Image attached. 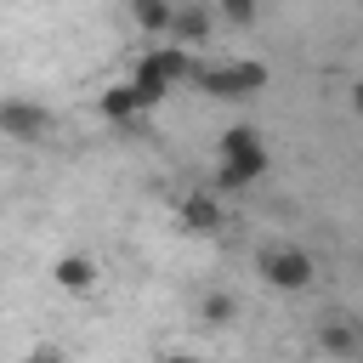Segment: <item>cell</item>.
Here are the masks:
<instances>
[{
  "instance_id": "10",
  "label": "cell",
  "mask_w": 363,
  "mask_h": 363,
  "mask_svg": "<svg viewBox=\"0 0 363 363\" xmlns=\"http://www.w3.org/2000/svg\"><path fill=\"white\" fill-rule=\"evenodd\" d=\"M357 340H363V329L346 318H329L318 329V352H329V357H357Z\"/></svg>"
},
{
  "instance_id": "15",
  "label": "cell",
  "mask_w": 363,
  "mask_h": 363,
  "mask_svg": "<svg viewBox=\"0 0 363 363\" xmlns=\"http://www.w3.org/2000/svg\"><path fill=\"white\" fill-rule=\"evenodd\" d=\"M357 357H363V340H357Z\"/></svg>"
},
{
  "instance_id": "14",
  "label": "cell",
  "mask_w": 363,
  "mask_h": 363,
  "mask_svg": "<svg viewBox=\"0 0 363 363\" xmlns=\"http://www.w3.org/2000/svg\"><path fill=\"white\" fill-rule=\"evenodd\" d=\"M352 108H357V113H363V79H357V85H352Z\"/></svg>"
},
{
  "instance_id": "4",
  "label": "cell",
  "mask_w": 363,
  "mask_h": 363,
  "mask_svg": "<svg viewBox=\"0 0 363 363\" xmlns=\"http://www.w3.org/2000/svg\"><path fill=\"white\" fill-rule=\"evenodd\" d=\"M193 85L210 91V96H255L267 85V68L255 57H227V62H210V68H193Z\"/></svg>"
},
{
  "instance_id": "13",
  "label": "cell",
  "mask_w": 363,
  "mask_h": 363,
  "mask_svg": "<svg viewBox=\"0 0 363 363\" xmlns=\"http://www.w3.org/2000/svg\"><path fill=\"white\" fill-rule=\"evenodd\" d=\"M216 11L227 23H255V0H216Z\"/></svg>"
},
{
  "instance_id": "6",
  "label": "cell",
  "mask_w": 363,
  "mask_h": 363,
  "mask_svg": "<svg viewBox=\"0 0 363 363\" xmlns=\"http://www.w3.org/2000/svg\"><path fill=\"white\" fill-rule=\"evenodd\" d=\"M51 130H57L51 108H40L28 96H0V136L6 142H45Z\"/></svg>"
},
{
  "instance_id": "1",
  "label": "cell",
  "mask_w": 363,
  "mask_h": 363,
  "mask_svg": "<svg viewBox=\"0 0 363 363\" xmlns=\"http://www.w3.org/2000/svg\"><path fill=\"white\" fill-rule=\"evenodd\" d=\"M267 170H272V153H267V142H261L255 125L221 130V142H216V182L221 187H255Z\"/></svg>"
},
{
  "instance_id": "5",
  "label": "cell",
  "mask_w": 363,
  "mask_h": 363,
  "mask_svg": "<svg viewBox=\"0 0 363 363\" xmlns=\"http://www.w3.org/2000/svg\"><path fill=\"white\" fill-rule=\"evenodd\" d=\"M261 278H267L272 289L301 295V289H312L318 267H312V255H306V250H295V244H272V250H261Z\"/></svg>"
},
{
  "instance_id": "11",
  "label": "cell",
  "mask_w": 363,
  "mask_h": 363,
  "mask_svg": "<svg viewBox=\"0 0 363 363\" xmlns=\"http://www.w3.org/2000/svg\"><path fill=\"white\" fill-rule=\"evenodd\" d=\"M170 6H176V0H130V23H136L142 34H164V28H170Z\"/></svg>"
},
{
  "instance_id": "3",
  "label": "cell",
  "mask_w": 363,
  "mask_h": 363,
  "mask_svg": "<svg viewBox=\"0 0 363 363\" xmlns=\"http://www.w3.org/2000/svg\"><path fill=\"white\" fill-rule=\"evenodd\" d=\"M193 45H182V40H164V45H147L136 62H130V74H142L147 85H159L164 96L182 85V79H193Z\"/></svg>"
},
{
  "instance_id": "8",
  "label": "cell",
  "mask_w": 363,
  "mask_h": 363,
  "mask_svg": "<svg viewBox=\"0 0 363 363\" xmlns=\"http://www.w3.org/2000/svg\"><path fill=\"white\" fill-rule=\"evenodd\" d=\"M96 278H102V267H96V255H85V250H68V255L51 261V284H57L62 295H91Z\"/></svg>"
},
{
  "instance_id": "9",
  "label": "cell",
  "mask_w": 363,
  "mask_h": 363,
  "mask_svg": "<svg viewBox=\"0 0 363 363\" xmlns=\"http://www.w3.org/2000/svg\"><path fill=\"white\" fill-rule=\"evenodd\" d=\"M204 34H210V11H204L199 0H182V6H170V28H164V40L204 45Z\"/></svg>"
},
{
  "instance_id": "7",
  "label": "cell",
  "mask_w": 363,
  "mask_h": 363,
  "mask_svg": "<svg viewBox=\"0 0 363 363\" xmlns=\"http://www.w3.org/2000/svg\"><path fill=\"white\" fill-rule=\"evenodd\" d=\"M176 227L193 233V238H210V233L227 227V210H221V199H216L210 187H193V193L176 199Z\"/></svg>"
},
{
  "instance_id": "12",
  "label": "cell",
  "mask_w": 363,
  "mask_h": 363,
  "mask_svg": "<svg viewBox=\"0 0 363 363\" xmlns=\"http://www.w3.org/2000/svg\"><path fill=\"white\" fill-rule=\"evenodd\" d=\"M199 318H204V323H227V318H233V295H210V301L199 306Z\"/></svg>"
},
{
  "instance_id": "2",
  "label": "cell",
  "mask_w": 363,
  "mask_h": 363,
  "mask_svg": "<svg viewBox=\"0 0 363 363\" xmlns=\"http://www.w3.org/2000/svg\"><path fill=\"white\" fill-rule=\"evenodd\" d=\"M164 102V91L159 85H147L142 74H125V79H113L102 96H96V113L108 119V125H136L142 113H153Z\"/></svg>"
}]
</instances>
